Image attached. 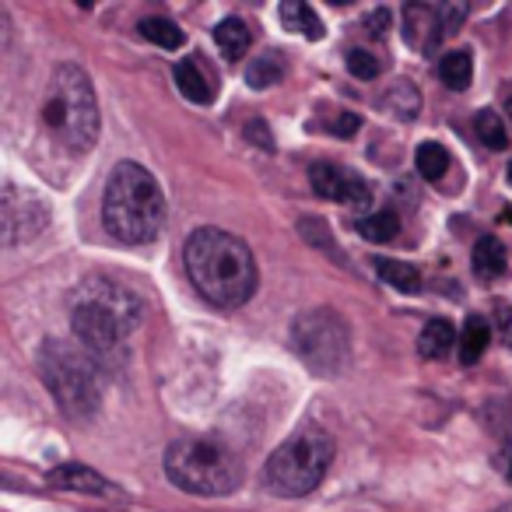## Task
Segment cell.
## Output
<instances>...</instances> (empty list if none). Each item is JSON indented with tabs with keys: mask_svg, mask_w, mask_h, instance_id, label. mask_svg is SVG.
<instances>
[{
	"mask_svg": "<svg viewBox=\"0 0 512 512\" xmlns=\"http://www.w3.org/2000/svg\"><path fill=\"white\" fill-rule=\"evenodd\" d=\"M186 274L193 288L218 309H239L256 295L260 271L256 256L239 235L225 228H197L183 246Z\"/></svg>",
	"mask_w": 512,
	"mask_h": 512,
	"instance_id": "obj_1",
	"label": "cell"
},
{
	"mask_svg": "<svg viewBox=\"0 0 512 512\" xmlns=\"http://www.w3.org/2000/svg\"><path fill=\"white\" fill-rule=\"evenodd\" d=\"M144 306L127 285L92 278L78 288L71 309V330L95 365L127 362V337L141 327Z\"/></svg>",
	"mask_w": 512,
	"mask_h": 512,
	"instance_id": "obj_2",
	"label": "cell"
},
{
	"mask_svg": "<svg viewBox=\"0 0 512 512\" xmlns=\"http://www.w3.org/2000/svg\"><path fill=\"white\" fill-rule=\"evenodd\" d=\"M165 214H169L165 193L144 165H113L106 179V193H102V225L113 239L127 242V246L155 242L162 235Z\"/></svg>",
	"mask_w": 512,
	"mask_h": 512,
	"instance_id": "obj_3",
	"label": "cell"
},
{
	"mask_svg": "<svg viewBox=\"0 0 512 512\" xmlns=\"http://www.w3.org/2000/svg\"><path fill=\"white\" fill-rule=\"evenodd\" d=\"M36 369L46 390H50V397L57 400V407L71 421H92L99 414V372H95V362L88 358L85 348H74V344L60 341V337H46L39 344Z\"/></svg>",
	"mask_w": 512,
	"mask_h": 512,
	"instance_id": "obj_4",
	"label": "cell"
},
{
	"mask_svg": "<svg viewBox=\"0 0 512 512\" xmlns=\"http://www.w3.org/2000/svg\"><path fill=\"white\" fill-rule=\"evenodd\" d=\"M165 477L179 491L197 498L232 495L242 484V463L228 446L214 439H176L165 449Z\"/></svg>",
	"mask_w": 512,
	"mask_h": 512,
	"instance_id": "obj_5",
	"label": "cell"
},
{
	"mask_svg": "<svg viewBox=\"0 0 512 512\" xmlns=\"http://www.w3.org/2000/svg\"><path fill=\"white\" fill-rule=\"evenodd\" d=\"M334 439L323 428L309 425L299 428L292 439L281 442V449H274L271 460L264 467V488L278 498H302L309 491L320 488V481L327 477L330 463H334Z\"/></svg>",
	"mask_w": 512,
	"mask_h": 512,
	"instance_id": "obj_6",
	"label": "cell"
},
{
	"mask_svg": "<svg viewBox=\"0 0 512 512\" xmlns=\"http://www.w3.org/2000/svg\"><path fill=\"white\" fill-rule=\"evenodd\" d=\"M43 116L71 151L95 148L102 120H99V99H95L92 78L85 74V67L60 64L53 71L50 99L43 106Z\"/></svg>",
	"mask_w": 512,
	"mask_h": 512,
	"instance_id": "obj_7",
	"label": "cell"
},
{
	"mask_svg": "<svg viewBox=\"0 0 512 512\" xmlns=\"http://www.w3.org/2000/svg\"><path fill=\"white\" fill-rule=\"evenodd\" d=\"M292 348L316 376H341L351 365V330L334 309H306L292 323Z\"/></svg>",
	"mask_w": 512,
	"mask_h": 512,
	"instance_id": "obj_8",
	"label": "cell"
},
{
	"mask_svg": "<svg viewBox=\"0 0 512 512\" xmlns=\"http://www.w3.org/2000/svg\"><path fill=\"white\" fill-rule=\"evenodd\" d=\"M46 225H50V207L43 204L39 193L18 190L15 183L4 186V197H0V232H4V246L15 249V246H22V242H32Z\"/></svg>",
	"mask_w": 512,
	"mask_h": 512,
	"instance_id": "obj_9",
	"label": "cell"
},
{
	"mask_svg": "<svg viewBox=\"0 0 512 512\" xmlns=\"http://www.w3.org/2000/svg\"><path fill=\"white\" fill-rule=\"evenodd\" d=\"M309 183H313L316 197L323 200H341L351 207H369L372 204V186L365 183L358 172L344 169V165L320 162L309 169Z\"/></svg>",
	"mask_w": 512,
	"mask_h": 512,
	"instance_id": "obj_10",
	"label": "cell"
},
{
	"mask_svg": "<svg viewBox=\"0 0 512 512\" xmlns=\"http://www.w3.org/2000/svg\"><path fill=\"white\" fill-rule=\"evenodd\" d=\"M404 39L414 50H435L442 39L439 32V4H404Z\"/></svg>",
	"mask_w": 512,
	"mask_h": 512,
	"instance_id": "obj_11",
	"label": "cell"
},
{
	"mask_svg": "<svg viewBox=\"0 0 512 512\" xmlns=\"http://www.w3.org/2000/svg\"><path fill=\"white\" fill-rule=\"evenodd\" d=\"M46 481L53 488L78 491V495H116V488L99 474V470L85 467V463H64V467H53L46 474Z\"/></svg>",
	"mask_w": 512,
	"mask_h": 512,
	"instance_id": "obj_12",
	"label": "cell"
},
{
	"mask_svg": "<svg viewBox=\"0 0 512 512\" xmlns=\"http://www.w3.org/2000/svg\"><path fill=\"white\" fill-rule=\"evenodd\" d=\"M172 78H176V88L186 102H193V106H211L214 102V81L197 57L179 60V64L172 67Z\"/></svg>",
	"mask_w": 512,
	"mask_h": 512,
	"instance_id": "obj_13",
	"label": "cell"
},
{
	"mask_svg": "<svg viewBox=\"0 0 512 512\" xmlns=\"http://www.w3.org/2000/svg\"><path fill=\"white\" fill-rule=\"evenodd\" d=\"M470 267H474V278L484 281V285H495L498 278H505V271H509V253H505L502 239L481 235L474 246V256H470Z\"/></svg>",
	"mask_w": 512,
	"mask_h": 512,
	"instance_id": "obj_14",
	"label": "cell"
},
{
	"mask_svg": "<svg viewBox=\"0 0 512 512\" xmlns=\"http://www.w3.org/2000/svg\"><path fill=\"white\" fill-rule=\"evenodd\" d=\"M379 109H383V113H390V116H397V120H404V123L418 120V113H421L418 85H414V81H407V78H397L393 85H386L383 95H379Z\"/></svg>",
	"mask_w": 512,
	"mask_h": 512,
	"instance_id": "obj_15",
	"label": "cell"
},
{
	"mask_svg": "<svg viewBox=\"0 0 512 512\" xmlns=\"http://www.w3.org/2000/svg\"><path fill=\"white\" fill-rule=\"evenodd\" d=\"M278 18H281V25H285L288 32H299V36H306L309 43H320V39L327 36L320 15L309 8L306 0H285V4L278 8Z\"/></svg>",
	"mask_w": 512,
	"mask_h": 512,
	"instance_id": "obj_16",
	"label": "cell"
},
{
	"mask_svg": "<svg viewBox=\"0 0 512 512\" xmlns=\"http://www.w3.org/2000/svg\"><path fill=\"white\" fill-rule=\"evenodd\" d=\"M376 274L383 285H390L393 292H404V295H418L421 292V271L411 264H404V260H390V256H376Z\"/></svg>",
	"mask_w": 512,
	"mask_h": 512,
	"instance_id": "obj_17",
	"label": "cell"
},
{
	"mask_svg": "<svg viewBox=\"0 0 512 512\" xmlns=\"http://www.w3.org/2000/svg\"><path fill=\"white\" fill-rule=\"evenodd\" d=\"M491 341V323L484 316H467L460 330V365H477L481 355L488 351Z\"/></svg>",
	"mask_w": 512,
	"mask_h": 512,
	"instance_id": "obj_18",
	"label": "cell"
},
{
	"mask_svg": "<svg viewBox=\"0 0 512 512\" xmlns=\"http://www.w3.org/2000/svg\"><path fill=\"white\" fill-rule=\"evenodd\" d=\"M453 344H460L453 323H449V320H428L425 330H421V337H418V355L428 358V362H435V358L449 355V348H453Z\"/></svg>",
	"mask_w": 512,
	"mask_h": 512,
	"instance_id": "obj_19",
	"label": "cell"
},
{
	"mask_svg": "<svg viewBox=\"0 0 512 512\" xmlns=\"http://www.w3.org/2000/svg\"><path fill=\"white\" fill-rule=\"evenodd\" d=\"M249 29H246V22L242 18H225V22H218L214 25V43H218V50L225 53V60H242L246 57V50H249Z\"/></svg>",
	"mask_w": 512,
	"mask_h": 512,
	"instance_id": "obj_20",
	"label": "cell"
},
{
	"mask_svg": "<svg viewBox=\"0 0 512 512\" xmlns=\"http://www.w3.org/2000/svg\"><path fill=\"white\" fill-rule=\"evenodd\" d=\"M449 165H453V158H449V151L442 148L439 141H425L414 151V169H418V176L428 179V183H439L449 172Z\"/></svg>",
	"mask_w": 512,
	"mask_h": 512,
	"instance_id": "obj_21",
	"label": "cell"
},
{
	"mask_svg": "<svg viewBox=\"0 0 512 512\" xmlns=\"http://www.w3.org/2000/svg\"><path fill=\"white\" fill-rule=\"evenodd\" d=\"M439 78H442V85H446V88H453V92H463V88L470 85V78H474V60H470V53L467 50L442 53Z\"/></svg>",
	"mask_w": 512,
	"mask_h": 512,
	"instance_id": "obj_22",
	"label": "cell"
},
{
	"mask_svg": "<svg viewBox=\"0 0 512 512\" xmlns=\"http://www.w3.org/2000/svg\"><path fill=\"white\" fill-rule=\"evenodd\" d=\"M285 57L281 53H260V57H253V64H249V71H246V81H249V88H274V85H281V78H285Z\"/></svg>",
	"mask_w": 512,
	"mask_h": 512,
	"instance_id": "obj_23",
	"label": "cell"
},
{
	"mask_svg": "<svg viewBox=\"0 0 512 512\" xmlns=\"http://www.w3.org/2000/svg\"><path fill=\"white\" fill-rule=\"evenodd\" d=\"M474 130H477V141H481L488 151H505L512 144L509 127H505V120L495 113V109H481L474 120Z\"/></svg>",
	"mask_w": 512,
	"mask_h": 512,
	"instance_id": "obj_24",
	"label": "cell"
},
{
	"mask_svg": "<svg viewBox=\"0 0 512 512\" xmlns=\"http://www.w3.org/2000/svg\"><path fill=\"white\" fill-rule=\"evenodd\" d=\"M137 32H141L148 43H155V46H162V50H179V46L186 43V36H183V29H179L176 22H169V18H144L141 25H137Z\"/></svg>",
	"mask_w": 512,
	"mask_h": 512,
	"instance_id": "obj_25",
	"label": "cell"
},
{
	"mask_svg": "<svg viewBox=\"0 0 512 512\" xmlns=\"http://www.w3.org/2000/svg\"><path fill=\"white\" fill-rule=\"evenodd\" d=\"M299 235L309 242V246H316L323 256H330V260H337V264H344V253L341 246H337V239L330 235V225L320 218H302L299 221Z\"/></svg>",
	"mask_w": 512,
	"mask_h": 512,
	"instance_id": "obj_26",
	"label": "cell"
},
{
	"mask_svg": "<svg viewBox=\"0 0 512 512\" xmlns=\"http://www.w3.org/2000/svg\"><path fill=\"white\" fill-rule=\"evenodd\" d=\"M397 232H400L397 211H376L358 221V235H362L365 242H390V239H397Z\"/></svg>",
	"mask_w": 512,
	"mask_h": 512,
	"instance_id": "obj_27",
	"label": "cell"
},
{
	"mask_svg": "<svg viewBox=\"0 0 512 512\" xmlns=\"http://www.w3.org/2000/svg\"><path fill=\"white\" fill-rule=\"evenodd\" d=\"M348 71L355 74L358 81H372L383 74V60L369 50H348Z\"/></svg>",
	"mask_w": 512,
	"mask_h": 512,
	"instance_id": "obj_28",
	"label": "cell"
},
{
	"mask_svg": "<svg viewBox=\"0 0 512 512\" xmlns=\"http://www.w3.org/2000/svg\"><path fill=\"white\" fill-rule=\"evenodd\" d=\"M470 8L463 4V0H449V4H439V32L442 36H453V32H460V25L467 22Z\"/></svg>",
	"mask_w": 512,
	"mask_h": 512,
	"instance_id": "obj_29",
	"label": "cell"
},
{
	"mask_svg": "<svg viewBox=\"0 0 512 512\" xmlns=\"http://www.w3.org/2000/svg\"><path fill=\"white\" fill-rule=\"evenodd\" d=\"M362 25L372 32V36H383L386 29H393V15L386 8H379V11H369V15L362 18Z\"/></svg>",
	"mask_w": 512,
	"mask_h": 512,
	"instance_id": "obj_30",
	"label": "cell"
},
{
	"mask_svg": "<svg viewBox=\"0 0 512 512\" xmlns=\"http://www.w3.org/2000/svg\"><path fill=\"white\" fill-rule=\"evenodd\" d=\"M495 327L502 334V341L512 348V306H495Z\"/></svg>",
	"mask_w": 512,
	"mask_h": 512,
	"instance_id": "obj_31",
	"label": "cell"
},
{
	"mask_svg": "<svg viewBox=\"0 0 512 512\" xmlns=\"http://www.w3.org/2000/svg\"><path fill=\"white\" fill-rule=\"evenodd\" d=\"M358 127H362V120H358L355 113H341V116H337V123H334V134L337 137H351Z\"/></svg>",
	"mask_w": 512,
	"mask_h": 512,
	"instance_id": "obj_32",
	"label": "cell"
},
{
	"mask_svg": "<svg viewBox=\"0 0 512 512\" xmlns=\"http://www.w3.org/2000/svg\"><path fill=\"white\" fill-rule=\"evenodd\" d=\"M246 134L249 137H260V148H267V151H274V144H271V134H267V127H264V123H260V120H256V123H249V127H246Z\"/></svg>",
	"mask_w": 512,
	"mask_h": 512,
	"instance_id": "obj_33",
	"label": "cell"
},
{
	"mask_svg": "<svg viewBox=\"0 0 512 512\" xmlns=\"http://www.w3.org/2000/svg\"><path fill=\"white\" fill-rule=\"evenodd\" d=\"M502 218H512V207H509V211H505V214H502Z\"/></svg>",
	"mask_w": 512,
	"mask_h": 512,
	"instance_id": "obj_34",
	"label": "cell"
},
{
	"mask_svg": "<svg viewBox=\"0 0 512 512\" xmlns=\"http://www.w3.org/2000/svg\"><path fill=\"white\" fill-rule=\"evenodd\" d=\"M509 183H512V162H509Z\"/></svg>",
	"mask_w": 512,
	"mask_h": 512,
	"instance_id": "obj_35",
	"label": "cell"
}]
</instances>
